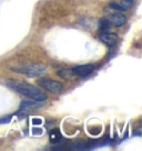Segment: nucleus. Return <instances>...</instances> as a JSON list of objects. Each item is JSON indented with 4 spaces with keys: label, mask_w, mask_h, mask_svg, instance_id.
<instances>
[{
    "label": "nucleus",
    "mask_w": 142,
    "mask_h": 151,
    "mask_svg": "<svg viewBox=\"0 0 142 151\" xmlns=\"http://www.w3.org/2000/svg\"><path fill=\"white\" fill-rule=\"evenodd\" d=\"M11 121V116H6L0 118V124H4V123H8Z\"/></svg>",
    "instance_id": "ddd939ff"
},
{
    "label": "nucleus",
    "mask_w": 142,
    "mask_h": 151,
    "mask_svg": "<svg viewBox=\"0 0 142 151\" xmlns=\"http://www.w3.org/2000/svg\"><path fill=\"white\" fill-rule=\"evenodd\" d=\"M41 106H42V102H40V101H36V100H33V101L24 100L21 102V104H20V110L24 111V110H29V109L31 108H38V107H41Z\"/></svg>",
    "instance_id": "0eeeda50"
},
{
    "label": "nucleus",
    "mask_w": 142,
    "mask_h": 151,
    "mask_svg": "<svg viewBox=\"0 0 142 151\" xmlns=\"http://www.w3.org/2000/svg\"><path fill=\"white\" fill-rule=\"evenodd\" d=\"M61 132H60V130L59 129H53V130H51L50 131V133H49V139H50V142L51 143H58V142L61 141Z\"/></svg>",
    "instance_id": "6e6552de"
},
{
    "label": "nucleus",
    "mask_w": 142,
    "mask_h": 151,
    "mask_svg": "<svg viewBox=\"0 0 142 151\" xmlns=\"http://www.w3.org/2000/svg\"><path fill=\"white\" fill-rule=\"evenodd\" d=\"M110 7H111L112 9H114V10H120V11H123V10H126L122 7V6L119 4V2H111V4H110Z\"/></svg>",
    "instance_id": "f8f14e48"
},
{
    "label": "nucleus",
    "mask_w": 142,
    "mask_h": 151,
    "mask_svg": "<svg viewBox=\"0 0 142 151\" xmlns=\"http://www.w3.org/2000/svg\"><path fill=\"white\" fill-rule=\"evenodd\" d=\"M133 1H134V0H121L119 4L122 6L124 9H128V8H130V7L133 5Z\"/></svg>",
    "instance_id": "9b49d317"
},
{
    "label": "nucleus",
    "mask_w": 142,
    "mask_h": 151,
    "mask_svg": "<svg viewBox=\"0 0 142 151\" xmlns=\"http://www.w3.org/2000/svg\"><path fill=\"white\" fill-rule=\"evenodd\" d=\"M111 26L112 24H110V21L107 18L100 19L99 22H98V27H99L101 32H108L110 30V28H111Z\"/></svg>",
    "instance_id": "1a4fd4ad"
},
{
    "label": "nucleus",
    "mask_w": 142,
    "mask_h": 151,
    "mask_svg": "<svg viewBox=\"0 0 142 151\" xmlns=\"http://www.w3.org/2000/svg\"><path fill=\"white\" fill-rule=\"evenodd\" d=\"M58 76L63 79H67V80H71L75 78V73L72 72L71 69H61L58 71Z\"/></svg>",
    "instance_id": "9d476101"
},
{
    "label": "nucleus",
    "mask_w": 142,
    "mask_h": 151,
    "mask_svg": "<svg viewBox=\"0 0 142 151\" xmlns=\"http://www.w3.org/2000/svg\"><path fill=\"white\" fill-rule=\"evenodd\" d=\"M10 69L17 73L27 76L29 78H34L42 75L46 71V66H43L42 63H27V65H17L11 67Z\"/></svg>",
    "instance_id": "f03ea898"
},
{
    "label": "nucleus",
    "mask_w": 142,
    "mask_h": 151,
    "mask_svg": "<svg viewBox=\"0 0 142 151\" xmlns=\"http://www.w3.org/2000/svg\"><path fill=\"white\" fill-rule=\"evenodd\" d=\"M33 133H34V134H41V133H42V130H39V129H33Z\"/></svg>",
    "instance_id": "2eb2a0df"
},
{
    "label": "nucleus",
    "mask_w": 142,
    "mask_h": 151,
    "mask_svg": "<svg viewBox=\"0 0 142 151\" xmlns=\"http://www.w3.org/2000/svg\"><path fill=\"white\" fill-rule=\"evenodd\" d=\"M37 83L41 88L50 91L52 93H60V92H62V90H63L62 83H60L57 80L50 79V78H41V79H39Z\"/></svg>",
    "instance_id": "7ed1b4c3"
},
{
    "label": "nucleus",
    "mask_w": 142,
    "mask_h": 151,
    "mask_svg": "<svg viewBox=\"0 0 142 151\" xmlns=\"http://www.w3.org/2000/svg\"><path fill=\"white\" fill-rule=\"evenodd\" d=\"M108 20L110 21V24H112V26H115V27H121L123 24H126V17H124V14H120V12H113V14H111L108 16Z\"/></svg>",
    "instance_id": "423d86ee"
},
{
    "label": "nucleus",
    "mask_w": 142,
    "mask_h": 151,
    "mask_svg": "<svg viewBox=\"0 0 142 151\" xmlns=\"http://www.w3.org/2000/svg\"><path fill=\"white\" fill-rule=\"evenodd\" d=\"M100 40L104 45H107L109 47H113L118 42V36L114 35V33L109 32V31L108 32H101L100 33Z\"/></svg>",
    "instance_id": "39448f33"
},
{
    "label": "nucleus",
    "mask_w": 142,
    "mask_h": 151,
    "mask_svg": "<svg viewBox=\"0 0 142 151\" xmlns=\"http://www.w3.org/2000/svg\"><path fill=\"white\" fill-rule=\"evenodd\" d=\"M71 70L75 73V76H78V77H87V76L91 75L93 72V70H95V65H90V63L79 65V66L73 67Z\"/></svg>",
    "instance_id": "20e7f679"
},
{
    "label": "nucleus",
    "mask_w": 142,
    "mask_h": 151,
    "mask_svg": "<svg viewBox=\"0 0 142 151\" xmlns=\"http://www.w3.org/2000/svg\"><path fill=\"white\" fill-rule=\"evenodd\" d=\"M7 86L10 89L14 90L16 92L22 94L27 98H30L36 101H40V102H44L48 99V96L43 92L41 89H39L38 87L29 83H24L21 81L17 80H9L7 81Z\"/></svg>",
    "instance_id": "f257e3e1"
},
{
    "label": "nucleus",
    "mask_w": 142,
    "mask_h": 151,
    "mask_svg": "<svg viewBox=\"0 0 142 151\" xmlns=\"http://www.w3.org/2000/svg\"><path fill=\"white\" fill-rule=\"evenodd\" d=\"M41 122H42V120H41V119H39V118L32 119V123H33V124H40Z\"/></svg>",
    "instance_id": "4468645a"
}]
</instances>
